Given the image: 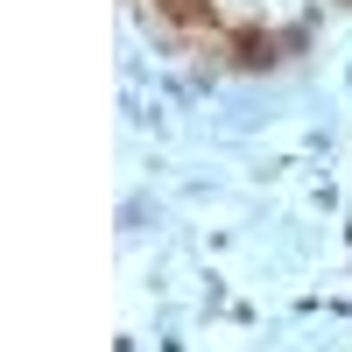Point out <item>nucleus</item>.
Segmentation results:
<instances>
[{
	"instance_id": "obj_1",
	"label": "nucleus",
	"mask_w": 352,
	"mask_h": 352,
	"mask_svg": "<svg viewBox=\"0 0 352 352\" xmlns=\"http://www.w3.org/2000/svg\"><path fill=\"white\" fill-rule=\"evenodd\" d=\"M148 8L184 36H219V0H148Z\"/></svg>"
}]
</instances>
